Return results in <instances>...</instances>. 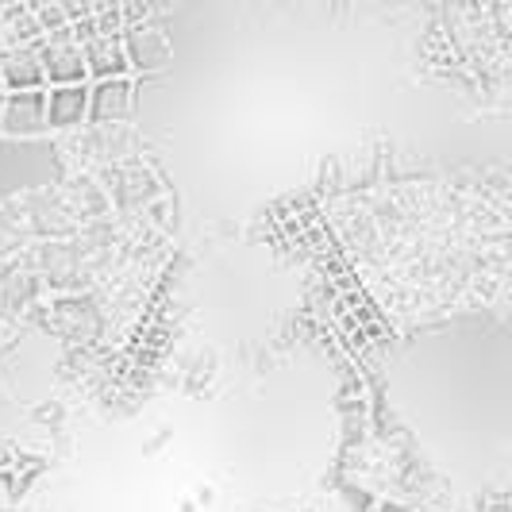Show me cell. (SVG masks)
Instances as JSON below:
<instances>
[{
	"label": "cell",
	"mask_w": 512,
	"mask_h": 512,
	"mask_svg": "<svg viewBox=\"0 0 512 512\" xmlns=\"http://www.w3.org/2000/svg\"><path fill=\"white\" fill-rule=\"evenodd\" d=\"M120 43H124V54H128V66H135V70L151 74V70H162L170 62V43L154 27H131Z\"/></svg>",
	"instance_id": "5b68a950"
},
{
	"label": "cell",
	"mask_w": 512,
	"mask_h": 512,
	"mask_svg": "<svg viewBox=\"0 0 512 512\" xmlns=\"http://www.w3.org/2000/svg\"><path fill=\"white\" fill-rule=\"evenodd\" d=\"M31 51L39 54V66H43V77L47 85H81L85 81V58H81V47L70 43V39H35Z\"/></svg>",
	"instance_id": "7a4b0ae2"
},
{
	"label": "cell",
	"mask_w": 512,
	"mask_h": 512,
	"mask_svg": "<svg viewBox=\"0 0 512 512\" xmlns=\"http://www.w3.org/2000/svg\"><path fill=\"white\" fill-rule=\"evenodd\" d=\"M62 27H70L66 4H62V0H43V4H39V31L54 35V31H62Z\"/></svg>",
	"instance_id": "ba28073f"
},
{
	"label": "cell",
	"mask_w": 512,
	"mask_h": 512,
	"mask_svg": "<svg viewBox=\"0 0 512 512\" xmlns=\"http://www.w3.org/2000/svg\"><path fill=\"white\" fill-rule=\"evenodd\" d=\"M131 112V81L128 77H108L89 89V120L108 124V120H124Z\"/></svg>",
	"instance_id": "277c9868"
},
{
	"label": "cell",
	"mask_w": 512,
	"mask_h": 512,
	"mask_svg": "<svg viewBox=\"0 0 512 512\" xmlns=\"http://www.w3.org/2000/svg\"><path fill=\"white\" fill-rule=\"evenodd\" d=\"M0 85L20 93V89H47V77H43V66H39V54L31 51H16L0 62Z\"/></svg>",
	"instance_id": "52a82bcc"
},
{
	"label": "cell",
	"mask_w": 512,
	"mask_h": 512,
	"mask_svg": "<svg viewBox=\"0 0 512 512\" xmlns=\"http://www.w3.org/2000/svg\"><path fill=\"white\" fill-rule=\"evenodd\" d=\"M81 58H85V77H97V81L128 77V54H124L120 35H97L81 43Z\"/></svg>",
	"instance_id": "3957f363"
},
{
	"label": "cell",
	"mask_w": 512,
	"mask_h": 512,
	"mask_svg": "<svg viewBox=\"0 0 512 512\" xmlns=\"http://www.w3.org/2000/svg\"><path fill=\"white\" fill-rule=\"evenodd\" d=\"M89 112V89L81 85H51L47 93V128H74Z\"/></svg>",
	"instance_id": "8992f818"
},
{
	"label": "cell",
	"mask_w": 512,
	"mask_h": 512,
	"mask_svg": "<svg viewBox=\"0 0 512 512\" xmlns=\"http://www.w3.org/2000/svg\"><path fill=\"white\" fill-rule=\"evenodd\" d=\"M0 131L12 139H31L47 131V89H20L0 101Z\"/></svg>",
	"instance_id": "6da1fadb"
},
{
	"label": "cell",
	"mask_w": 512,
	"mask_h": 512,
	"mask_svg": "<svg viewBox=\"0 0 512 512\" xmlns=\"http://www.w3.org/2000/svg\"><path fill=\"white\" fill-rule=\"evenodd\" d=\"M0 89H4V85H0Z\"/></svg>",
	"instance_id": "9c48e42d"
}]
</instances>
